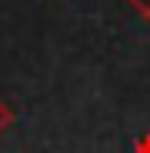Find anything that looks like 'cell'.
I'll list each match as a JSON object with an SVG mask.
<instances>
[{"label": "cell", "mask_w": 150, "mask_h": 153, "mask_svg": "<svg viewBox=\"0 0 150 153\" xmlns=\"http://www.w3.org/2000/svg\"><path fill=\"white\" fill-rule=\"evenodd\" d=\"M134 153H150V134L137 137V143H134Z\"/></svg>", "instance_id": "cell-3"}, {"label": "cell", "mask_w": 150, "mask_h": 153, "mask_svg": "<svg viewBox=\"0 0 150 153\" xmlns=\"http://www.w3.org/2000/svg\"><path fill=\"white\" fill-rule=\"evenodd\" d=\"M128 3H131V7L141 13V16H147V19H150V0H128Z\"/></svg>", "instance_id": "cell-2"}, {"label": "cell", "mask_w": 150, "mask_h": 153, "mask_svg": "<svg viewBox=\"0 0 150 153\" xmlns=\"http://www.w3.org/2000/svg\"><path fill=\"white\" fill-rule=\"evenodd\" d=\"M13 118H16V115H13V108H10V105L3 102V99H0V134L7 131L10 124H13Z\"/></svg>", "instance_id": "cell-1"}]
</instances>
